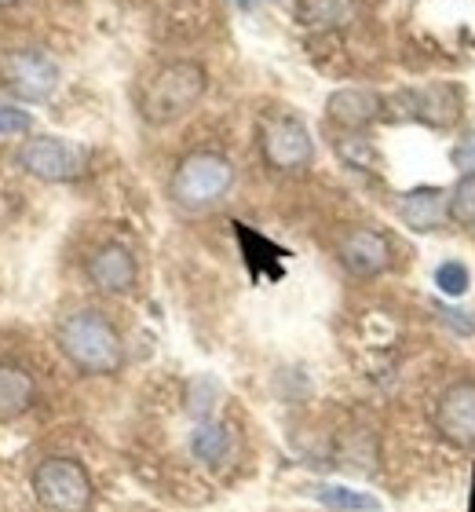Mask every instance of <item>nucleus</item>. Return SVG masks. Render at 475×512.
I'll list each match as a JSON object with an SVG mask.
<instances>
[{"label": "nucleus", "mask_w": 475, "mask_h": 512, "mask_svg": "<svg viewBox=\"0 0 475 512\" xmlns=\"http://www.w3.org/2000/svg\"><path fill=\"white\" fill-rule=\"evenodd\" d=\"M59 348L81 374H117L125 363L114 322L99 311H74L59 326Z\"/></svg>", "instance_id": "obj_1"}, {"label": "nucleus", "mask_w": 475, "mask_h": 512, "mask_svg": "<svg viewBox=\"0 0 475 512\" xmlns=\"http://www.w3.org/2000/svg\"><path fill=\"white\" fill-rule=\"evenodd\" d=\"M201 96H205V70L198 63L180 59V63L161 66L158 74L143 85V92H139V114L150 125H169V121L183 118Z\"/></svg>", "instance_id": "obj_2"}, {"label": "nucleus", "mask_w": 475, "mask_h": 512, "mask_svg": "<svg viewBox=\"0 0 475 512\" xmlns=\"http://www.w3.org/2000/svg\"><path fill=\"white\" fill-rule=\"evenodd\" d=\"M234 187V165L223 154L198 150L180 161V169L172 176V198L183 209H205V205L220 202L223 194Z\"/></svg>", "instance_id": "obj_3"}, {"label": "nucleus", "mask_w": 475, "mask_h": 512, "mask_svg": "<svg viewBox=\"0 0 475 512\" xmlns=\"http://www.w3.org/2000/svg\"><path fill=\"white\" fill-rule=\"evenodd\" d=\"M33 494L48 512H88L92 509V480L81 461L48 458L33 472Z\"/></svg>", "instance_id": "obj_4"}, {"label": "nucleus", "mask_w": 475, "mask_h": 512, "mask_svg": "<svg viewBox=\"0 0 475 512\" xmlns=\"http://www.w3.org/2000/svg\"><path fill=\"white\" fill-rule=\"evenodd\" d=\"M260 150H264L267 165L278 172H300L315 158L311 132L293 114H271L264 121V128H260Z\"/></svg>", "instance_id": "obj_5"}, {"label": "nucleus", "mask_w": 475, "mask_h": 512, "mask_svg": "<svg viewBox=\"0 0 475 512\" xmlns=\"http://www.w3.org/2000/svg\"><path fill=\"white\" fill-rule=\"evenodd\" d=\"M19 165L44 183H66L74 180V176H81V169H85V150L59 136H33L19 147Z\"/></svg>", "instance_id": "obj_6"}, {"label": "nucleus", "mask_w": 475, "mask_h": 512, "mask_svg": "<svg viewBox=\"0 0 475 512\" xmlns=\"http://www.w3.org/2000/svg\"><path fill=\"white\" fill-rule=\"evenodd\" d=\"M4 88L22 103H44L59 88V63L41 48H22L4 59Z\"/></svg>", "instance_id": "obj_7"}, {"label": "nucleus", "mask_w": 475, "mask_h": 512, "mask_svg": "<svg viewBox=\"0 0 475 512\" xmlns=\"http://www.w3.org/2000/svg\"><path fill=\"white\" fill-rule=\"evenodd\" d=\"M435 428L454 447H475V381H457L439 395Z\"/></svg>", "instance_id": "obj_8"}, {"label": "nucleus", "mask_w": 475, "mask_h": 512, "mask_svg": "<svg viewBox=\"0 0 475 512\" xmlns=\"http://www.w3.org/2000/svg\"><path fill=\"white\" fill-rule=\"evenodd\" d=\"M461 103H465V96H461L454 85L410 88V92L395 96V107H399L402 118H417L435 128L454 125V121L461 118Z\"/></svg>", "instance_id": "obj_9"}, {"label": "nucleus", "mask_w": 475, "mask_h": 512, "mask_svg": "<svg viewBox=\"0 0 475 512\" xmlns=\"http://www.w3.org/2000/svg\"><path fill=\"white\" fill-rule=\"evenodd\" d=\"M340 264L359 278H373V275H380V271H388V264H391L388 238L380 235V231H373V227L351 231V235H344V242H340Z\"/></svg>", "instance_id": "obj_10"}, {"label": "nucleus", "mask_w": 475, "mask_h": 512, "mask_svg": "<svg viewBox=\"0 0 475 512\" xmlns=\"http://www.w3.org/2000/svg\"><path fill=\"white\" fill-rule=\"evenodd\" d=\"M88 278L103 293H128L136 286V260L125 246H103L88 256Z\"/></svg>", "instance_id": "obj_11"}, {"label": "nucleus", "mask_w": 475, "mask_h": 512, "mask_svg": "<svg viewBox=\"0 0 475 512\" xmlns=\"http://www.w3.org/2000/svg\"><path fill=\"white\" fill-rule=\"evenodd\" d=\"M380 96L366 92V88H340L326 103L329 121H337L340 128H366L370 121L380 118Z\"/></svg>", "instance_id": "obj_12"}, {"label": "nucleus", "mask_w": 475, "mask_h": 512, "mask_svg": "<svg viewBox=\"0 0 475 512\" xmlns=\"http://www.w3.org/2000/svg\"><path fill=\"white\" fill-rule=\"evenodd\" d=\"M399 216L410 231H421V235L424 231H435L446 216V194L439 187H417V191L402 194Z\"/></svg>", "instance_id": "obj_13"}, {"label": "nucleus", "mask_w": 475, "mask_h": 512, "mask_svg": "<svg viewBox=\"0 0 475 512\" xmlns=\"http://www.w3.org/2000/svg\"><path fill=\"white\" fill-rule=\"evenodd\" d=\"M37 403V384L19 366H0V421H15Z\"/></svg>", "instance_id": "obj_14"}, {"label": "nucleus", "mask_w": 475, "mask_h": 512, "mask_svg": "<svg viewBox=\"0 0 475 512\" xmlns=\"http://www.w3.org/2000/svg\"><path fill=\"white\" fill-rule=\"evenodd\" d=\"M359 15V0H300V22L318 26V30H333V26H348Z\"/></svg>", "instance_id": "obj_15"}, {"label": "nucleus", "mask_w": 475, "mask_h": 512, "mask_svg": "<svg viewBox=\"0 0 475 512\" xmlns=\"http://www.w3.org/2000/svg\"><path fill=\"white\" fill-rule=\"evenodd\" d=\"M190 454L205 465H220L227 454H231V432L220 421H201L194 432H190Z\"/></svg>", "instance_id": "obj_16"}, {"label": "nucleus", "mask_w": 475, "mask_h": 512, "mask_svg": "<svg viewBox=\"0 0 475 512\" xmlns=\"http://www.w3.org/2000/svg\"><path fill=\"white\" fill-rule=\"evenodd\" d=\"M315 498L333 512H380V502L373 494L355 491V487H340V483L315 487Z\"/></svg>", "instance_id": "obj_17"}, {"label": "nucleus", "mask_w": 475, "mask_h": 512, "mask_svg": "<svg viewBox=\"0 0 475 512\" xmlns=\"http://www.w3.org/2000/svg\"><path fill=\"white\" fill-rule=\"evenodd\" d=\"M446 216L461 227H475V172L457 180V187L446 198Z\"/></svg>", "instance_id": "obj_18"}, {"label": "nucleus", "mask_w": 475, "mask_h": 512, "mask_svg": "<svg viewBox=\"0 0 475 512\" xmlns=\"http://www.w3.org/2000/svg\"><path fill=\"white\" fill-rule=\"evenodd\" d=\"M435 286H439L443 297H465L472 289V275H468V267L461 260H443L435 267Z\"/></svg>", "instance_id": "obj_19"}, {"label": "nucleus", "mask_w": 475, "mask_h": 512, "mask_svg": "<svg viewBox=\"0 0 475 512\" xmlns=\"http://www.w3.org/2000/svg\"><path fill=\"white\" fill-rule=\"evenodd\" d=\"M33 128V118L26 114V110H15V107H4L0 103V136H26Z\"/></svg>", "instance_id": "obj_20"}, {"label": "nucleus", "mask_w": 475, "mask_h": 512, "mask_svg": "<svg viewBox=\"0 0 475 512\" xmlns=\"http://www.w3.org/2000/svg\"><path fill=\"white\" fill-rule=\"evenodd\" d=\"M439 319H443V326H450L454 333H461V337H475V311H465V308H446V304H439Z\"/></svg>", "instance_id": "obj_21"}, {"label": "nucleus", "mask_w": 475, "mask_h": 512, "mask_svg": "<svg viewBox=\"0 0 475 512\" xmlns=\"http://www.w3.org/2000/svg\"><path fill=\"white\" fill-rule=\"evenodd\" d=\"M454 165L461 172H475V132H468L465 139H461V143H457V150H454Z\"/></svg>", "instance_id": "obj_22"}, {"label": "nucleus", "mask_w": 475, "mask_h": 512, "mask_svg": "<svg viewBox=\"0 0 475 512\" xmlns=\"http://www.w3.org/2000/svg\"><path fill=\"white\" fill-rule=\"evenodd\" d=\"M234 4H238V8H242V11H249V8H253V4H256V0H234Z\"/></svg>", "instance_id": "obj_23"}, {"label": "nucleus", "mask_w": 475, "mask_h": 512, "mask_svg": "<svg viewBox=\"0 0 475 512\" xmlns=\"http://www.w3.org/2000/svg\"><path fill=\"white\" fill-rule=\"evenodd\" d=\"M8 4H22V0H0V8H8Z\"/></svg>", "instance_id": "obj_24"}, {"label": "nucleus", "mask_w": 475, "mask_h": 512, "mask_svg": "<svg viewBox=\"0 0 475 512\" xmlns=\"http://www.w3.org/2000/svg\"><path fill=\"white\" fill-rule=\"evenodd\" d=\"M468 512H475V491H472V509H468Z\"/></svg>", "instance_id": "obj_25"}]
</instances>
